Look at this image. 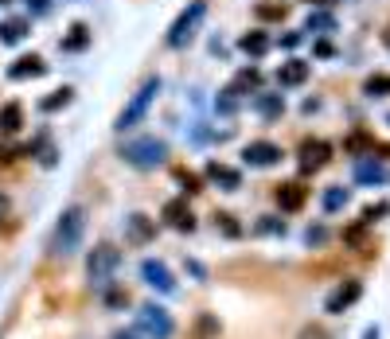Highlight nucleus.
Segmentation results:
<instances>
[{
    "instance_id": "nucleus-1",
    "label": "nucleus",
    "mask_w": 390,
    "mask_h": 339,
    "mask_svg": "<svg viewBox=\"0 0 390 339\" xmlns=\"http://www.w3.org/2000/svg\"><path fill=\"white\" fill-rule=\"evenodd\" d=\"M82 238H86V207L74 203L59 214L47 250H51V258H74V253L82 250Z\"/></svg>"
},
{
    "instance_id": "nucleus-2",
    "label": "nucleus",
    "mask_w": 390,
    "mask_h": 339,
    "mask_svg": "<svg viewBox=\"0 0 390 339\" xmlns=\"http://www.w3.org/2000/svg\"><path fill=\"white\" fill-rule=\"evenodd\" d=\"M117 265H121V250L109 246V242H101V246H94L90 258H86V277H90V285L101 292L106 285H113Z\"/></svg>"
},
{
    "instance_id": "nucleus-3",
    "label": "nucleus",
    "mask_w": 390,
    "mask_h": 339,
    "mask_svg": "<svg viewBox=\"0 0 390 339\" xmlns=\"http://www.w3.org/2000/svg\"><path fill=\"white\" fill-rule=\"evenodd\" d=\"M121 160L133 168H160L168 160V144L156 141V137H137V141H125L121 144Z\"/></svg>"
},
{
    "instance_id": "nucleus-4",
    "label": "nucleus",
    "mask_w": 390,
    "mask_h": 339,
    "mask_svg": "<svg viewBox=\"0 0 390 339\" xmlns=\"http://www.w3.org/2000/svg\"><path fill=\"white\" fill-rule=\"evenodd\" d=\"M156 94H160V79H148L145 86L137 90V94H133V102L125 105L121 113H117V133H129V129H137L140 121H145V113H148V105L156 102Z\"/></svg>"
},
{
    "instance_id": "nucleus-5",
    "label": "nucleus",
    "mask_w": 390,
    "mask_h": 339,
    "mask_svg": "<svg viewBox=\"0 0 390 339\" xmlns=\"http://www.w3.org/2000/svg\"><path fill=\"white\" fill-rule=\"evenodd\" d=\"M137 331L145 339H172L176 335V320L164 304H145L137 312Z\"/></svg>"
},
{
    "instance_id": "nucleus-6",
    "label": "nucleus",
    "mask_w": 390,
    "mask_h": 339,
    "mask_svg": "<svg viewBox=\"0 0 390 339\" xmlns=\"http://www.w3.org/2000/svg\"><path fill=\"white\" fill-rule=\"evenodd\" d=\"M203 16H207V0H191V4L176 16V24L168 28V47H184V43H191L195 28H199Z\"/></svg>"
},
{
    "instance_id": "nucleus-7",
    "label": "nucleus",
    "mask_w": 390,
    "mask_h": 339,
    "mask_svg": "<svg viewBox=\"0 0 390 339\" xmlns=\"http://www.w3.org/2000/svg\"><path fill=\"white\" fill-rule=\"evenodd\" d=\"M359 297H363V281H355V277H343V281L324 297V312H328V316H343Z\"/></svg>"
},
{
    "instance_id": "nucleus-8",
    "label": "nucleus",
    "mask_w": 390,
    "mask_h": 339,
    "mask_svg": "<svg viewBox=\"0 0 390 339\" xmlns=\"http://www.w3.org/2000/svg\"><path fill=\"white\" fill-rule=\"evenodd\" d=\"M140 277H145L148 289L164 292V297H172V292H176V277H172V269L164 265V261H156V258H145V261H140Z\"/></svg>"
},
{
    "instance_id": "nucleus-9",
    "label": "nucleus",
    "mask_w": 390,
    "mask_h": 339,
    "mask_svg": "<svg viewBox=\"0 0 390 339\" xmlns=\"http://www.w3.org/2000/svg\"><path fill=\"white\" fill-rule=\"evenodd\" d=\"M160 219L168 222L172 230H179V234H191L195 230V211L187 207V199H168L160 211Z\"/></svg>"
},
{
    "instance_id": "nucleus-10",
    "label": "nucleus",
    "mask_w": 390,
    "mask_h": 339,
    "mask_svg": "<svg viewBox=\"0 0 390 339\" xmlns=\"http://www.w3.org/2000/svg\"><path fill=\"white\" fill-rule=\"evenodd\" d=\"M281 156H285V152L273 141H250L246 149H242V160H246L250 168H273V164H281Z\"/></svg>"
},
{
    "instance_id": "nucleus-11",
    "label": "nucleus",
    "mask_w": 390,
    "mask_h": 339,
    "mask_svg": "<svg viewBox=\"0 0 390 339\" xmlns=\"http://www.w3.org/2000/svg\"><path fill=\"white\" fill-rule=\"evenodd\" d=\"M125 238H129L133 246H148L156 238V219H148V214L133 211L129 219H125Z\"/></svg>"
},
{
    "instance_id": "nucleus-12",
    "label": "nucleus",
    "mask_w": 390,
    "mask_h": 339,
    "mask_svg": "<svg viewBox=\"0 0 390 339\" xmlns=\"http://www.w3.org/2000/svg\"><path fill=\"white\" fill-rule=\"evenodd\" d=\"M273 199H277V207L281 211H301L304 203H308V188H304V183H277V188H273Z\"/></svg>"
},
{
    "instance_id": "nucleus-13",
    "label": "nucleus",
    "mask_w": 390,
    "mask_h": 339,
    "mask_svg": "<svg viewBox=\"0 0 390 339\" xmlns=\"http://www.w3.org/2000/svg\"><path fill=\"white\" fill-rule=\"evenodd\" d=\"M332 160V144L324 141H304L301 144V172H320Z\"/></svg>"
},
{
    "instance_id": "nucleus-14",
    "label": "nucleus",
    "mask_w": 390,
    "mask_h": 339,
    "mask_svg": "<svg viewBox=\"0 0 390 339\" xmlns=\"http://www.w3.org/2000/svg\"><path fill=\"white\" fill-rule=\"evenodd\" d=\"M207 180L215 183L218 191H238L242 188V172H238V168L218 164V160H211V164H207Z\"/></svg>"
},
{
    "instance_id": "nucleus-15",
    "label": "nucleus",
    "mask_w": 390,
    "mask_h": 339,
    "mask_svg": "<svg viewBox=\"0 0 390 339\" xmlns=\"http://www.w3.org/2000/svg\"><path fill=\"white\" fill-rule=\"evenodd\" d=\"M39 74H47V63L39 55H20L8 67V79L12 82H28V79H39Z\"/></svg>"
},
{
    "instance_id": "nucleus-16",
    "label": "nucleus",
    "mask_w": 390,
    "mask_h": 339,
    "mask_svg": "<svg viewBox=\"0 0 390 339\" xmlns=\"http://www.w3.org/2000/svg\"><path fill=\"white\" fill-rule=\"evenodd\" d=\"M308 71H312V67L304 63V59H289V63H281L277 82H281V86H301V82L308 79Z\"/></svg>"
},
{
    "instance_id": "nucleus-17",
    "label": "nucleus",
    "mask_w": 390,
    "mask_h": 339,
    "mask_svg": "<svg viewBox=\"0 0 390 339\" xmlns=\"http://www.w3.org/2000/svg\"><path fill=\"white\" fill-rule=\"evenodd\" d=\"M355 180H359V183H386L390 172H386L382 164H374V160L359 156V160H355Z\"/></svg>"
},
{
    "instance_id": "nucleus-18",
    "label": "nucleus",
    "mask_w": 390,
    "mask_h": 339,
    "mask_svg": "<svg viewBox=\"0 0 390 339\" xmlns=\"http://www.w3.org/2000/svg\"><path fill=\"white\" fill-rule=\"evenodd\" d=\"M20 125H23V105L20 102H4L0 105V133L12 137V133H20Z\"/></svg>"
},
{
    "instance_id": "nucleus-19",
    "label": "nucleus",
    "mask_w": 390,
    "mask_h": 339,
    "mask_svg": "<svg viewBox=\"0 0 390 339\" xmlns=\"http://www.w3.org/2000/svg\"><path fill=\"white\" fill-rule=\"evenodd\" d=\"M254 113H262L265 121L281 117V113H285V98H281V94H257L254 98Z\"/></svg>"
},
{
    "instance_id": "nucleus-20",
    "label": "nucleus",
    "mask_w": 390,
    "mask_h": 339,
    "mask_svg": "<svg viewBox=\"0 0 390 339\" xmlns=\"http://www.w3.org/2000/svg\"><path fill=\"white\" fill-rule=\"evenodd\" d=\"M101 304H106V312H125L129 308V292L121 285H106L101 289Z\"/></svg>"
},
{
    "instance_id": "nucleus-21",
    "label": "nucleus",
    "mask_w": 390,
    "mask_h": 339,
    "mask_svg": "<svg viewBox=\"0 0 390 339\" xmlns=\"http://www.w3.org/2000/svg\"><path fill=\"white\" fill-rule=\"evenodd\" d=\"M238 47L242 51H246V55H265V51H269V35H265V32H246V35H242V40H238Z\"/></svg>"
},
{
    "instance_id": "nucleus-22",
    "label": "nucleus",
    "mask_w": 390,
    "mask_h": 339,
    "mask_svg": "<svg viewBox=\"0 0 390 339\" xmlns=\"http://www.w3.org/2000/svg\"><path fill=\"white\" fill-rule=\"evenodd\" d=\"M59 47H62V51H86V47H90V28H86V24H74V28H70V35L59 43Z\"/></svg>"
},
{
    "instance_id": "nucleus-23",
    "label": "nucleus",
    "mask_w": 390,
    "mask_h": 339,
    "mask_svg": "<svg viewBox=\"0 0 390 339\" xmlns=\"http://www.w3.org/2000/svg\"><path fill=\"white\" fill-rule=\"evenodd\" d=\"M28 20H4V24H0V43H20L23 35H28Z\"/></svg>"
},
{
    "instance_id": "nucleus-24",
    "label": "nucleus",
    "mask_w": 390,
    "mask_h": 339,
    "mask_svg": "<svg viewBox=\"0 0 390 339\" xmlns=\"http://www.w3.org/2000/svg\"><path fill=\"white\" fill-rule=\"evenodd\" d=\"M70 98H74V90H67V86H62V90H51V94L39 102V110H43V113H55V110H62V105H70Z\"/></svg>"
},
{
    "instance_id": "nucleus-25",
    "label": "nucleus",
    "mask_w": 390,
    "mask_h": 339,
    "mask_svg": "<svg viewBox=\"0 0 390 339\" xmlns=\"http://www.w3.org/2000/svg\"><path fill=\"white\" fill-rule=\"evenodd\" d=\"M363 90H367L371 98H390V74H371Z\"/></svg>"
},
{
    "instance_id": "nucleus-26",
    "label": "nucleus",
    "mask_w": 390,
    "mask_h": 339,
    "mask_svg": "<svg viewBox=\"0 0 390 339\" xmlns=\"http://www.w3.org/2000/svg\"><path fill=\"white\" fill-rule=\"evenodd\" d=\"M257 82H262V74H257V67H246V71H238V79H234V86H230V90H234V94H242V90H246V86L254 90Z\"/></svg>"
},
{
    "instance_id": "nucleus-27",
    "label": "nucleus",
    "mask_w": 390,
    "mask_h": 339,
    "mask_svg": "<svg viewBox=\"0 0 390 339\" xmlns=\"http://www.w3.org/2000/svg\"><path fill=\"white\" fill-rule=\"evenodd\" d=\"M343 242L355 246V250H367V222H355V226L343 230Z\"/></svg>"
},
{
    "instance_id": "nucleus-28",
    "label": "nucleus",
    "mask_w": 390,
    "mask_h": 339,
    "mask_svg": "<svg viewBox=\"0 0 390 339\" xmlns=\"http://www.w3.org/2000/svg\"><path fill=\"white\" fill-rule=\"evenodd\" d=\"M215 226L223 230L226 238H242V226L234 222V214H230V211H218V214H215Z\"/></svg>"
},
{
    "instance_id": "nucleus-29",
    "label": "nucleus",
    "mask_w": 390,
    "mask_h": 339,
    "mask_svg": "<svg viewBox=\"0 0 390 339\" xmlns=\"http://www.w3.org/2000/svg\"><path fill=\"white\" fill-rule=\"evenodd\" d=\"M347 207V188H328L324 191V211H340Z\"/></svg>"
},
{
    "instance_id": "nucleus-30",
    "label": "nucleus",
    "mask_w": 390,
    "mask_h": 339,
    "mask_svg": "<svg viewBox=\"0 0 390 339\" xmlns=\"http://www.w3.org/2000/svg\"><path fill=\"white\" fill-rule=\"evenodd\" d=\"M254 230H257V234H281V238H285V230H289V226H285V219H273V214H265V219L257 222Z\"/></svg>"
},
{
    "instance_id": "nucleus-31",
    "label": "nucleus",
    "mask_w": 390,
    "mask_h": 339,
    "mask_svg": "<svg viewBox=\"0 0 390 339\" xmlns=\"http://www.w3.org/2000/svg\"><path fill=\"white\" fill-rule=\"evenodd\" d=\"M285 4H254V16L257 20H285Z\"/></svg>"
},
{
    "instance_id": "nucleus-32",
    "label": "nucleus",
    "mask_w": 390,
    "mask_h": 339,
    "mask_svg": "<svg viewBox=\"0 0 390 339\" xmlns=\"http://www.w3.org/2000/svg\"><path fill=\"white\" fill-rule=\"evenodd\" d=\"M382 214H390V203H374V207H363V219H359V222H367V226H374V222H379Z\"/></svg>"
},
{
    "instance_id": "nucleus-33",
    "label": "nucleus",
    "mask_w": 390,
    "mask_h": 339,
    "mask_svg": "<svg viewBox=\"0 0 390 339\" xmlns=\"http://www.w3.org/2000/svg\"><path fill=\"white\" fill-rule=\"evenodd\" d=\"M179 183H184V191H187V195H199V191H203V183H199V176H195V172H184V168H179Z\"/></svg>"
},
{
    "instance_id": "nucleus-34",
    "label": "nucleus",
    "mask_w": 390,
    "mask_h": 339,
    "mask_svg": "<svg viewBox=\"0 0 390 339\" xmlns=\"http://www.w3.org/2000/svg\"><path fill=\"white\" fill-rule=\"evenodd\" d=\"M363 149H374V141H371L367 133H355V137L347 141V152H363Z\"/></svg>"
},
{
    "instance_id": "nucleus-35",
    "label": "nucleus",
    "mask_w": 390,
    "mask_h": 339,
    "mask_svg": "<svg viewBox=\"0 0 390 339\" xmlns=\"http://www.w3.org/2000/svg\"><path fill=\"white\" fill-rule=\"evenodd\" d=\"M215 110H223V113H234V110H238V98H234V90H226V94L218 98Z\"/></svg>"
},
{
    "instance_id": "nucleus-36",
    "label": "nucleus",
    "mask_w": 390,
    "mask_h": 339,
    "mask_svg": "<svg viewBox=\"0 0 390 339\" xmlns=\"http://www.w3.org/2000/svg\"><path fill=\"white\" fill-rule=\"evenodd\" d=\"M187 273H191V277H195V281H199V285H207V269H203V265H199V261H195V258H187Z\"/></svg>"
},
{
    "instance_id": "nucleus-37",
    "label": "nucleus",
    "mask_w": 390,
    "mask_h": 339,
    "mask_svg": "<svg viewBox=\"0 0 390 339\" xmlns=\"http://www.w3.org/2000/svg\"><path fill=\"white\" fill-rule=\"evenodd\" d=\"M304 238H308V246H324L328 230H324V226H308V234H304Z\"/></svg>"
},
{
    "instance_id": "nucleus-38",
    "label": "nucleus",
    "mask_w": 390,
    "mask_h": 339,
    "mask_svg": "<svg viewBox=\"0 0 390 339\" xmlns=\"http://www.w3.org/2000/svg\"><path fill=\"white\" fill-rule=\"evenodd\" d=\"M199 328L207 331V335H218V320H215V316H203V320H199Z\"/></svg>"
},
{
    "instance_id": "nucleus-39",
    "label": "nucleus",
    "mask_w": 390,
    "mask_h": 339,
    "mask_svg": "<svg viewBox=\"0 0 390 339\" xmlns=\"http://www.w3.org/2000/svg\"><path fill=\"white\" fill-rule=\"evenodd\" d=\"M316 28H332V16H308V32H316Z\"/></svg>"
},
{
    "instance_id": "nucleus-40",
    "label": "nucleus",
    "mask_w": 390,
    "mask_h": 339,
    "mask_svg": "<svg viewBox=\"0 0 390 339\" xmlns=\"http://www.w3.org/2000/svg\"><path fill=\"white\" fill-rule=\"evenodd\" d=\"M301 43V32H289V35H281V47H296Z\"/></svg>"
},
{
    "instance_id": "nucleus-41",
    "label": "nucleus",
    "mask_w": 390,
    "mask_h": 339,
    "mask_svg": "<svg viewBox=\"0 0 390 339\" xmlns=\"http://www.w3.org/2000/svg\"><path fill=\"white\" fill-rule=\"evenodd\" d=\"M316 55H320V59H328V55H332V43L320 40V43H316Z\"/></svg>"
},
{
    "instance_id": "nucleus-42",
    "label": "nucleus",
    "mask_w": 390,
    "mask_h": 339,
    "mask_svg": "<svg viewBox=\"0 0 390 339\" xmlns=\"http://www.w3.org/2000/svg\"><path fill=\"white\" fill-rule=\"evenodd\" d=\"M31 4V12H47V4H51V0H28Z\"/></svg>"
},
{
    "instance_id": "nucleus-43",
    "label": "nucleus",
    "mask_w": 390,
    "mask_h": 339,
    "mask_svg": "<svg viewBox=\"0 0 390 339\" xmlns=\"http://www.w3.org/2000/svg\"><path fill=\"white\" fill-rule=\"evenodd\" d=\"M113 339H140V331H117Z\"/></svg>"
},
{
    "instance_id": "nucleus-44",
    "label": "nucleus",
    "mask_w": 390,
    "mask_h": 339,
    "mask_svg": "<svg viewBox=\"0 0 390 339\" xmlns=\"http://www.w3.org/2000/svg\"><path fill=\"white\" fill-rule=\"evenodd\" d=\"M363 339H379V328H367V331H363Z\"/></svg>"
},
{
    "instance_id": "nucleus-45",
    "label": "nucleus",
    "mask_w": 390,
    "mask_h": 339,
    "mask_svg": "<svg viewBox=\"0 0 390 339\" xmlns=\"http://www.w3.org/2000/svg\"><path fill=\"white\" fill-rule=\"evenodd\" d=\"M4 211H8V195L0 191V214H4Z\"/></svg>"
},
{
    "instance_id": "nucleus-46",
    "label": "nucleus",
    "mask_w": 390,
    "mask_h": 339,
    "mask_svg": "<svg viewBox=\"0 0 390 339\" xmlns=\"http://www.w3.org/2000/svg\"><path fill=\"white\" fill-rule=\"evenodd\" d=\"M382 43H386V47H390V28H386V32H382Z\"/></svg>"
},
{
    "instance_id": "nucleus-47",
    "label": "nucleus",
    "mask_w": 390,
    "mask_h": 339,
    "mask_svg": "<svg viewBox=\"0 0 390 339\" xmlns=\"http://www.w3.org/2000/svg\"><path fill=\"white\" fill-rule=\"evenodd\" d=\"M8 4H12V0H0V8H8Z\"/></svg>"
}]
</instances>
